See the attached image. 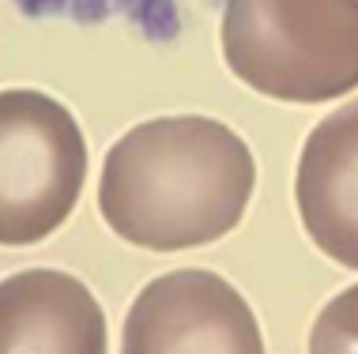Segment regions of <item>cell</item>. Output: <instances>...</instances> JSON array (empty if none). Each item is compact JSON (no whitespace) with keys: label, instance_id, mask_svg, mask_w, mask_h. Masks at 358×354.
I'll return each mask as SVG.
<instances>
[{"label":"cell","instance_id":"obj_1","mask_svg":"<svg viewBox=\"0 0 358 354\" xmlns=\"http://www.w3.org/2000/svg\"><path fill=\"white\" fill-rule=\"evenodd\" d=\"M257 185V162L234 128L211 117H155L110 147L99 177L102 219L151 253L227 237Z\"/></svg>","mask_w":358,"mask_h":354},{"label":"cell","instance_id":"obj_2","mask_svg":"<svg viewBox=\"0 0 358 354\" xmlns=\"http://www.w3.org/2000/svg\"><path fill=\"white\" fill-rule=\"evenodd\" d=\"M222 57L245 87L317 106L358 87V0H227Z\"/></svg>","mask_w":358,"mask_h":354},{"label":"cell","instance_id":"obj_3","mask_svg":"<svg viewBox=\"0 0 358 354\" xmlns=\"http://www.w3.org/2000/svg\"><path fill=\"white\" fill-rule=\"evenodd\" d=\"M87 177V143L64 102L0 91V245L45 242L69 223Z\"/></svg>","mask_w":358,"mask_h":354},{"label":"cell","instance_id":"obj_4","mask_svg":"<svg viewBox=\"0 0 358 354\" xmlns=\"http://www.w3.org/2000/svg\"><path fill=\"white\" fill-rule=\"evenodd\" d=\"M121 354H264L249 302L215 272H170L136 294Z\"/></svg>","mask_w":358,"mask_h":354},{"label":"cell","instance_id":"obj_5","mask_svg":"<svg viewBox=\"0 0 358 354\" xmlns=\"http://www.w3.org/2000/svg\"><path fill=\"white\" fill-rule=\"evenodd\" d=\"M294 200L309 242L328 260L358 272V98L309 132Z\"/></svg>","mask_w":358,"mask_h":354},{"label":"cell","instance_id":"obj_6","mask_svg":"<svg viewBox=\"0 0 358 354\" xmlns=\"http://www.w3.org/2000/svg\"><path fill=\"white\" fill-rule=\"evenodd\" d=\"M0 354H106V317L69 272L31 267L0 283Z\"/></svg>","mask_w":358,"mask_h":354},{"label":"cell","instance_id":"obj_7","mask_svg":"<svg viewBox=\"0 0 358 354\" xmlns=\"http://www.w3.org/2000/svg\"><path fill=\"white\" fill-rule=\"evenodd\" d=\"M309 354H358V283L317 313L309 328Z\"/></svg>","mask_w":358,"mask_h":354}]
</instances>
